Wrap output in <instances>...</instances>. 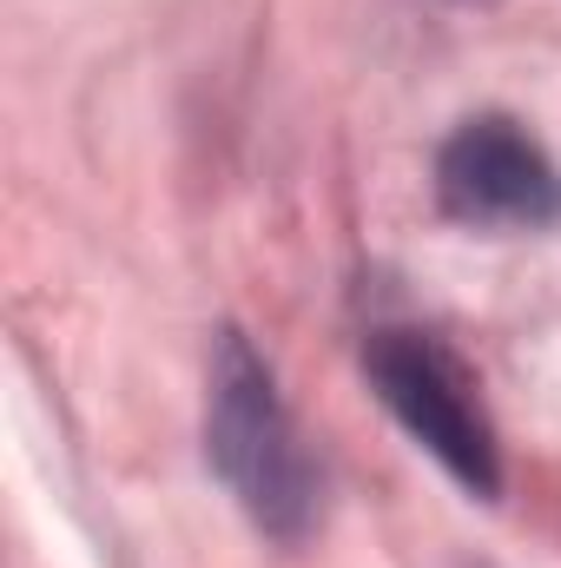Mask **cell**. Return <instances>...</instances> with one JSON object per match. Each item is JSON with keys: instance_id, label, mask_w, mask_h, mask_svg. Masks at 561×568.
Returning a JSON list of instances; mask_svg holds the SVG:
<instances>
[{"instance_id": "6da1fadb", "label": "cell", "mask_w": 561, "mask_h": 568, "mask_svg": "<svg viewBox=\"0 0 561 568\" xmlns=\"http://www.w3.org/2000/svg\"><path fill=\"white\" fill-rule=\"evenodd\" d=\"M205 456L238 509L272 536L304 542L317 523V463L290 424L272 364L252 351L245 331H218L212 344V397H205Z\"/></svg>"}, {"instance_id": "7a4b0ae2", "label": "cell", "mask_w": 561, "mask_h": 568, "mask_svg": "<svg viewBox=\"0 0 561 568\" xmlns=\"http://www.w3.org/2000/svg\"><path fill=\"white\" fill-rule=\"evenodd\" d=\"M364 371H370V390L384 397V410L410 429L469 496L489 503L502 489V436H496V417L482 404V384L436 331H410V324L370 331Z\"/></svg>"}, {"instance_id": "3957f363", "label": "cell", "mask_w": 561, "mask_h": 568, "mask_svg": "<svg viewBox=\"0 0 561 568\" xmlns=\"http://www.w3.org/2000/svg\"><path fill=\"white\" fill-rule=\"evenodd\" d=\"M436 205L469 232H542L561 219V172L516 120H462L436 152Z\"/></svg>"}]
</instances>
